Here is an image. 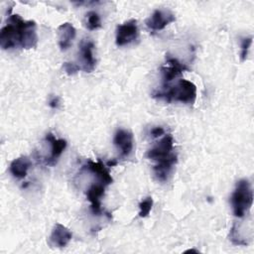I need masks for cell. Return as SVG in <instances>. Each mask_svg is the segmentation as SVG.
I'll list each match as a JSON object with an SVG mask.
<instances>
[{"label":"cell","instance_id":"1","mask_svg":"<svg viewBox=\"0 0 254 254\" xmlns=\"http://www.w3.org/2000/svg\"><path fill=\"white\" fill-rule=\"evenodd\" d=\"M38 36L36 23L25 21L18 14H10L7 23L0 31V46L3 50H11L17 47L22 49L36 48Z\"/></svg>","mask_w":254,"mask_h":254},{"label":"cell","instance_id":"21","mask_svg":"<svg viewBox=\"0 0 254 254\" xmlns=\"http://www.w3.org/2000/svg\"><path fill=\"white\" fill-rule=\"evenodd\" d=\"M165 133L164 129L162 127H154L152 130H151V135L153 137H159L161 135H163Z\"/></svg>","mask_w":254,"mask_h":254},{"label":"cell","instance_id":"23","mask_svg":"<svg viewBox=\"0 0 254 254\" xmlns=\"http://www.w3.org/2000/svg\"><path fill=\"white\" fill-rule=\"evenodd\" d=\"M117 164V161L116 160H114V161H109L108 163H107V167H113V166H115Z\"/></svg>","mask_w":254,"mask_h":254},{"label":"cell","instance_id":"9","mask_svg":"<svg viewBox=\"0 0 254 254\" xmlns=\"http://www.w3.org/2000/svg\"><path fill=\"white\" fill-rule=\"evenodd\" d=\"M114 145L120 150L121 157H128L133 150V134L126 129H118L113 138Z\"/></svg>","mask_w":254,"mask_h":254},{"label":"cell","instance_id":"17","mask_svg":"<svg viewBox=\"0 0 254 254\" xmlns=\"http://www.w3.org/2000/svg\"><path fill=\"white\" fill-rule=\"evenodd\" d=\"M86 26L88 30H96L101 27V22H100V17L99 15L94 12V11H89L86 14Z\"/></svg>","mask_w":254,"mask_h":254},{"label":"cell","instance_id":"19","mask_svg":"<svg viewBox=\"0 0 254 254\" xmlns=\"http://www.w3.org/2000/svg\"><path fill=\"white\" fill-rule=\"evenodd\" d=\"M252 44V37H247V38H243L241 40V52H240V60L242 62H244L247 58L248 55V51L249 48Z\"/></svg>","mask_w":254,"mask_h":254},{"label":"cell","instance_id":"16","mask_svg":"<svg viewBox=\"0 0 254 254\" xmlns=\"http://www.w3.org/2000/svg\"><path fill=\"white\" fill-rule=\"evenodd\" d=\"M31 160L26 156H21L13 160L10 164V173L16 179H24L31 167Z\"/></svg>","mask_w":254,"mask_h":254},{"label":"cell","instance_id":"13","mask_svg":"<svg viewBox=\"0 0 254 254\" xmlns=\"http://www.w3.org/2000/svg\"><path fill=\"white\" fill-rule=\"evenodd\" d=\"M58 35H59V46L61 50L66 51L72 44V41L76 35V31H75V28L72 26V24L65 22L61 24L58 27Z\"/></svg>","mask_w":254,"mask_h":254},{"label":"cell","instance_id":"3","mask_svg":"<svg viewBox=\"0 0 254 254\" xmlns=\"http://www.w3.org/2000/svg\"><path fill=\"white\" fill-rule=\"evenodd\" d=\"M230 201L236 217H243L249 211L253 203V190L247 179H241L237 182Z\"/></svg>","mask_w":254,"mask_h":254},{"label":"cell","instance_id":"2","mask_svg":"<svg viewBox=\"0 0 254 254\" xmlns=\"http://www.w3.org/2000/svg\"><path fill=\"white\" fill-rule=\"evenodd\" d=\"M152 96L167 102L179 101L182 103L193 104L196 98V86L190 80L180 79L176 85L171 87L168 86L160 91H155Z\"/></svg>","mask_w":254,"mask_h":254},{"label":"cell","instance_id":"5","mask_svg":"<svg viewBox=\"0 0 254 254\" xmlns=\"http://www.w3.org/2000/svg\"><path fill=\"white\" fill-rule=\"evenodd\" d=\"M139 35L136 20H129L124 24L118 25L116 29V45L122 47L134 42Z\"/></svg>","mask_w":254,"mask_h":254},{"label":"cell","instance_id":"22","mask_svg":"<svg viewBox=\"0 0 254 254\" xmlns=\"http://www.w3.org/2000/svg\"><path fill=\"white\" fill-rule=\"evenodd\" d=\"M49 105L52 107V108H57L59 106V97H53L50 102H49Z\"/></svg>","mask_w":254,"mask_h":254},{"label":"cell","instance_id":"8","mask_svg":"<svg viewBox=\"0 0 254 254\" xmlns=\"http://www.w3.org/2000/svg\"><path fill=\"white\" fill-rule=\"evenodd\" d=\"M94 45L89 40H83L79 46V61L80 69L85 72H91L95 68V60L93 57Z\"/></svg>","mask_w":254,"mask_h":254},{"label":"cell","instance_id":"11","mask_svg":"<svg viewBox=\"0 0 254 254\" xmlns=\"http://www.w3.org/2000/svg\"><path fill=\"white\" fill-rule=\"evenodd\" d=\"M105 187L106 186L103 183L99 182L98 184H92L86 191V197L91 203V210L96 215H100L102 213L100 198L104 194Z\"/></svg>","mask_w":254,"mask_h":254},{"label":"cell","instance_id":"15","mask_svg":"<svg viewBox=\"0 0 254 254\" xmlns=\"http://www.w3.org/2000/svg\"><path fill=\"white\" fill-rule=\"evenodd\" d=\"M89 172L96 175L100 183H103L105 186H108L112 184L113 179L109 173V171L106 169L104 164L99 160L97 162H93L91 160L87 161L86 166H84Z\"/></svg>","mask_w":254,"mask_h":254},{"label":"cell","instance_id":"12","mask_svg":"<svg viewBox=\"0 0 254 254\" xmlns=\"http://www.w3.org/2000/svg\"><path fill=\"white\" fill-rule=\"evenodd\" d=\"M178 161V157L175 153L171 154L170 156L161 159L159 161H157V164L154 166V174L157 178L158 181L160 182H165L167 181L174 165L177 163Z\"/></svg>","mask_w":254,"mask_h":254},{"label":"cell","instance_id":"20","mask_svg":"<svg viewBox=\"0 0 254 254\" xmlns=\"http://www.w3.org/2000/svg\"><path fill=\"white\" fill-rule=\"evenodd\" d=\"M63 67H64L65 73L68 74V75H72V74L76 73L80 69V66L78 64H76L74 63H67V62L64 63Z\"/></svg>","mask_w":254,"mask_h":254},{"label":"cell","instance_id":"10","mask_svg":"<svg viewBox=\"0 0 254 254\" xmlns=\"http://www.w3.org/2000/svg\"><path fill=\"white\" fill-rule=\"evenodd\" d=\"M71 237L72 233L67 227L61 223H57L52 230L49 242L52 246L63 248L68 244V242L71 240Z\"/></svg>","mask_w":254,"mask_h":254},{"label":"cell","instance_id":"7","mask_svg":"<svg viewBox=\"0 0 254 254\" xmlns=\"http://www.w3.org/2000/svg\"><path fill=\"white\" fill-rule=\"evenodd\" d=\"M176 21L175 15L169 10L157 9L153 14L146 20V25L149 29L154 31L163 30L169 24Z\"/></svg>","mask_w":254,"mask_h":254},{"label":"cell","instance_id":"18","mask_svg":"<svg viewBox=\"0 0 254 254\" xmlns=\"http://www.w3.org/2000/svg\"><path fill=\"white\" fill-rule=\"evenodd\" d=\"M152 206H153V198L151 196H148L145 199H143L139 203V208H140L139 217H146L150 213Z\"/></svg>","mask_w":254,"mask_h":254},{"label":"cell","instance_id":"14","mask_svg":"<svg viewBox=\"0 0 254 254\" xmlns=\"http://www.w3.org/2000/svg\"><path fill=\"white\" fill-rule=\"evenodd\" d=\"M46 141L49 142L51 146V155L47 159V164L55 165V163L66 147V141L64 139H56V137L51 132L47 133Z\"/></svg>","mask_w":254,"mask_h":254},{"label":"cell","instance_id":"4","mask_svg":"<svg viewBox=\"0 0 254 254\" xmlns=\"http://www.w3.org/2000/svg\"><path fill=\"white\" fill-rule=\"evenodd\" d=\"M189 70V67L182 64L179 60L172 57H167L166 64L161 66V73L163 78V88L169 86V83L178 77L179 75L183 74L184 71Z\"/></svg>","mask_w":254,"mask_h":254},{"label":"cell","instance_id":"6","mask_svg":"<svg viewBox=\"0 0 254 254\" xmlns=\"http://www.w3.org/2000/svg\"><path fill=\"white\" fill-rule=\"evenodd\" d=\"M174 150V138L171 134L164 136L153 148H151L146 156L154 161H159L164 159L171 154H173Z\"/></svg>","mask_w":254,"mask_h":254}]
</instances>
